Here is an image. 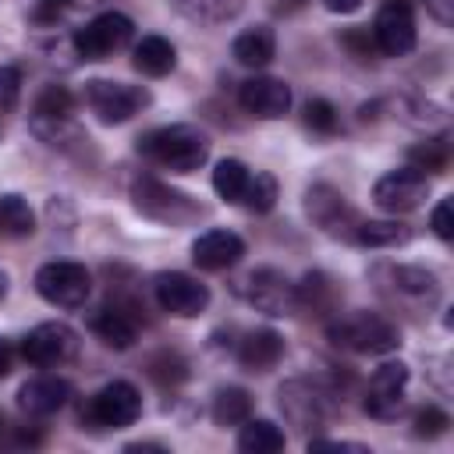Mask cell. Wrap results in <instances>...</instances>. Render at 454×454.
Segmentation results:
<instances>
[{"mask_svg":"<svg viewBox=\"0 0 454 454\" xmlns=\"http://www.w3.org/2000/svg\"><path fill=\"white\" fill-rule=\"evenodd\" d=\"M142 415V397L131 383L124 380H114L106 383L103 390H96L82 411V419L92 426V429H124L131 426L135 419Z\"/></svg>","mask_w":454,"mask_h":454,"instance_id":"cell-3","label":"cell"},{"mask_svg":"<svg viewBox=\"0 0 454 454\" xmlns=\"http://www.w3.org/2000/svg\"><path fill=\"white\" fill-rule=\"evenodd\" d=\"M326 337L337 348H348V351H358V355H387V351H397V344H401L397 326L387 316H376V312L340 316L326 326Z\"/></svg>","mask_w":454,"mask_h":454,"instance_id":"cell-2","label":"cell"},{"mask_svg":"<svg viewBox=\"0 0 454 454\" xmlns=\"http://www.w3.org/2000/svg\"><path fill=\"white\" fill-rule=\"evenodd\" d=\"M252 415V397L241 387H223L213 397V422L216 426H241Z\"/></svg>","mask_w":454,"mask_h":454,"instance_id":"cell-28","label":"cell"},{"mask_svg":"<svg viewBox=\"0 0 454 454\" xmlns=\"http://www.w3.org/2000/svg\"><path fill=\"white\" fill-rule=\"evenodd\" d=\"M92 330H96V337H99L106 348L124 351V348L135 344L138 323H135L131 309H124V305H103V309L92 316Z\"/></svg>","mask_w":454,"mask_h":454,"instance_id":"cell-21","label":"cell"},{"mask_svg":"<svg viewBox=\"0 0 454 454\" xmlns=\"http://www.w3.org/2000/svg\"><path fill=\"white\" fill-rule=\"evenodd\" d=\"M149 376H153L160 387H177V383L188 376V365H184L181 355L163 351V355H156V358L149 362Z\"/></svg>","mask_w":454,"mask_h":454,"instance_id":"cell-34","label":"cell"},{"mask_svg":"<svg viewBox=\"0 0 454 454\" xmlns=\"http://www.w3.org/2000/svg\"><path fill=\"white\" fill-rule=\"evenodd\" d=\"M0 436H4V415H0Z\"/></svg>","mask_w":454,"mask_h":454,"instance_id":"cell-48","label":"cell"},{"mask_svg":"<svg viewBox=\"0 0 454 454\" xmlns=\"http://www.w3.org/2000/svg\"><path fill=\"white\" fill-rule=\"evenodd\" d=\"M11 372V344L0 337V380Z\"/></svg>","mask_w":454,"mask_h":454,"instance_id":"cell-44","label":"cell"},{"mask_svg":"<svg viewBox=\"0 0 454 454\" xmlns=\"http://www.w3.org/2000/svg\"><path fill=\"white\" fill-rule=\"evenodd\" d=\"M305 124H309L312 131H319V135H333L337 124H340V117H337L333 103H326V99H309V103H305Z\"/></svg>","mask_w":454,"mask_h":454,"instance_id":"cell-35","label":"cell"},{"mask_svg":"<svg viewBox=\"0 0 454 454\" xmlns=\"http://www.w3.org/2000/svg\"><path fill=\"white\" fill-rule=\"evenodd\" d=\"M238 450L245 454H273L284 450V433L270 419H245L238 433Z\"/></svg>","mask_w":454,"mask_h":454,"instance_id":"cell-24","label":"cell"},{"mask_svg":"<svg viewBox=\"0 0 454 454\" xmlns=\"http://www.w3.org/2000/svg\"><path fill=\"white\" fill-rule=\"evenodd\" d=\"M294 298H298V309L330 312L333 301H337V287L326 273H305L301 284H294Z\"/></svg>","mask_w":454,"mask_h":454,"instance_id":"cell-27","label":"cell"},{"mask_svg":"<svg viewBox=\"0 0 454 454\" xmlns=\"http://www.w3.org/2000/svg\"><path fill=\"white\" fill-rule=\"evenodd\" d=\"M21 96V71L11 64H0V110H11Z\"/></svg>","mask_w":454,"mask_h":454,"instance_id":"cell-37","label":"cell"},{"mask_svg":"<svg viewBox=\"0 0 454 454\" xmlns=\"http://www.w3.org/2000/svg\"><path fill=\"white\" fill-rule=\"evenodd\" d=\"M447 426H450V419H447V411H443V408H436V404H426V408H419V411H415V436L433 440V436L447 433Z\"/></svg>","mask_w":454,"mask_h":454,"instance_id":"cell-36","label":"cell"},{"mask_svg":"<svg viewBox=\"0 0 454 454\" xmlns=\"http://www.w3.org/2000/svg\"><path fill=\"white\" fill-rule=\"evenodd\" d=\"M131 35H135L131 18L121 14V11H106V14H96L85 28H78L74 50H78V57H85V60H106V57H114L121 46H128Z\"/></svg>","mask_w":454,"mask_h":454,"instance_id":"cell-5","label":"cell"},{"mask_svg":"<svg viewBox=\"0 0 454 454\" xmlns=\"http://www.w3.org/2000/svg\"><path fill=\"white\" fill-rule=\"evenodd\" d=\"M429 223H433V231H436V238L450 241V238H454V202H450V199H440L436 209H433V216H429Z\"/></svg>","mask_w":454,"mask_h":454,"instance_id":"cell-38","label":"cell"},{"mask_svg":"<svg viewBox=\"0 0 454 454\" xmlns=\"http://www.w3.org/2000/svg\"><path fill=\"white\" fill-rule=\"evenodd\" d=\"M408 238H411V227L397 220H358L355 227V241L369 248H394V245H404Z\"/></svg>","mask_w":454,"mask_h":454,"instance_id":"cell-25","label":"cell"},{"mask_svg":"<svg viewBox=\"0 0 454 454\" xmlns=\"http://www.w3.org/2000/svg\"><path fill=\"white\" fill-rule=\"evenodd\" d=\"M245 255V241L234 231H206L192 241V259L199 270H227Z\"/></svg>","mask_w":454,"mask_h":454,"instance_id":"cell-18","label":"cell"},{"mask_svg":"<svg viewBox=\"0 0 454 454\" xmlns=\"http://www.w3.org/2000/svg\"><path fill=\"white\" fill-rule=\"evenodd\" d=\"M245 0H177V11L188 14L192 21H206V25H220L227 18H234L241 11Z\"/></svg>","mask_w":454,"mask_h":454,"instance_id":"cell-30","label":"cell"},{"mask_svg":"<svg viewBox=\"0 0 454 454\" xmlns=\"http://www.w3.org/2000/svg\"><path fill=\"white\" fill-rule=\"evenodd\" d=\"M387 294L394 301H404L411 309H436L440 301V284L433 273H426L422 266H387Z\"/></svg>","mask_w":454,"mask_h":454,"instance_id":"cell-14","label":"cell"},{"mask_svg":"<svg viewBox=\"0 0 454 454\" xmlns=\"http://www.w3.org/2000/svg\"><path fill=\"white\" fill-rule=\"evenodd\" d=\"M174 64H177V53H174L170 39H163V35H145L135 46V67L149 78H163L167 71H174Z\"/></svg>","mask_w":454,"mask_h":454,"instance_id":"cell-23","label":"cell"},{"mask_svg":"<svg viewBox=\"0 0 454 454\" xmlns=\"http://www.w3.org/2000/svg\"><path fill=\"white\" fill-rule=\"evenodd\" d=\"M280 411L298 426V429H312V426H323L326 419V401L323 394L305 383V380H287L280 387Z\"/></svg>","mask_w":454,"mask_h":454,"instance_id":"cell-17","label":"cell"},{"mask_svg":"<svg viewBox=\"0 0 454 454\" xmlns=\"http://www.w3.org/2000/svg\"><path fill=\"white\" fill-rule=\"evenodd\" d=\"M35 291H39L50 305H57V309H78V305H85V298H89V291H92V277H89L85 266L60 259V262L39 266V273H35Z\"/></svg>","mask_w":454,"mask_h":454,"instance_id":"cell-4","label":"cell"},{"mask_svg":"<svg viewBox=\"0 0 454 454\" xmlns=\"http://www.w3.org/2000/svg\"><path fill=\"white\" fill-rule=\"evenodd\" d=\"M131 199L145 216L163 220V223H188L199 216V206L184 192H174V188L160 184L156 177H138L131 188Z\"/></svg>","mask_w":454,"mask_h":454,"instance_id":"cell-7","label":"cell"},{"mask_svg":"<svg viewBox=\"0 0 454 454\" xmlns=\"http://www.w3.org/2000/svg\"><path fill=\"white\" fill-rule=\"evenodd\" d=\"M248 177H252V170L241 163V160H220L216 163V170H213V188H216V195L223 199V202H241V195H245V188H248Z\"/></svg>","mask_w":454,"mask_h":454,"instance_id":"cell-29","label":"cell"},{"mask_svg":"<svg viewBox=\"0 0 454 454\" xmlns=\"http://www.w3.org/2000/svg\"><path fill=\"white\" fill-rule=\"evenodd\" d=\"M280 355H284V337H280L277 330H252V333H245V340L238 344V362H241V369H248V372H266V369H273V365L280 362Z\"/></svg>","mask_w":454,"mask_h":454,"instance_id":"cell-20","label":"cell"},{"mask_svg":"<svg viewBox=\"0 0 454 454\" xmlns=\"http://www.w3.org/2000/svg\"><path fill=\"white\" fill-rule=\"evenodd\" d=\"M404 387H408V365L404 362H383L369 376L365 411L376 419H397L404 411Z\"/></svg>","mask_w":454,"mask_h":454,"instance_id":"cell-13","label":"cell"},{"mask_svg":"<svg viewBox=\"0 0 454 454\" xmlns=\"http://www.w3.org/2000/svg\"><path fill=\"white\" fill-rule=\"evenodd\" d=\"M35 231V213L21 195H0V238H28Z\"/></svg>","mask_w":454,"mask_h":454,"instance_id":"cell-26","label":"cell"},{"mask_svg":"<svg viewBox=\"0 0 454 454\" xmlns=\"http://www.w3.org/2000/svg\"><path fill=\"white\" fill-rule=\"evenodd\" d=\"M138 153L170 174H192L209 160V142L192 124H167L138 138Z\"/></svg>","mask_w":454,"mask_h":454,"instance_id":"cell-1","label":"cell"},{"mask_svg":"<svg viewBox=\"0 0 454 454\" xmlns=\"http://www.w3.org/2000/svg\"><path fill=\"white\" fill-rule=\"evenodd\" d=\"M323 4H326V11H333V14H351V11L362 7V0H323Z\"/></svg>","mask_w":454,"mask_h":454,"instance_id":"cell-43","label":"cell"},{"mask_svg":"<svg viewBox=\"0 0 454 454\" xmlns=\"http://www.w3.org/2000/svg\"><path fill=\"white\" fill-rule=\"evenodd\" d=\"M348 46H355L358 50V57H369V50H372V43H369V35L365 32H348V39H344Z\"/></svg>","mask_w":454,"mask_h":454,"instance_id":"cell-42","label":"cell"},{"mask_svg":"<svg viewBox=\"0 0 454 454\" xmlns=\"http://www.w3.org/2000/svg\"><path fill=\"white\" fill-rule=\"evenodd\" d=\"M305 213L312 216V223L319 231H326L330 238H351L355 241V227H358V216L355 209L344 202V195L330 184H312L305 192Z\"/></svg>","mask_w":454,"mask_h":454,"instance_id":"cell-10","label":"cell"},{"mask_svg":"<svg viewBox=\"0 0 454 454\" xmlns=\"http://www.w3.org/2000/svg\"><path fill=\"white\" fill-rule=\"evenodd\" d=\"M238 99H241L245 114L262 117V121H277L291 106V89L277 78H248V82H241Z\"/></svg>","mask_w":454,"mask_h":454,"instance_id":"cell-16","label":"cell"},{"mask_svg":"<svg viewBox=\"0 0 454 454\" xmlns=\"http://www.w3.org/2000/svg\"><path fill=\"white\" fill-rule=\"evenodd\" d=\"M7 294V273H0V298Z\"/></svg>","mask_w":454,"mask_h":454,"instance_id":"cell-47","label":"cell"},{"mask_svg":"<svg viewBox=\"0 0 454 454\" xmlns=\"http://www.w3.org/2000/svg\"><path fill=\"white\" fill-rule=\"evenodd\" d=\"M301 4H305V0H277L280 11H294V7H301Z\"/></svg>","mask_w":454,"mask_h":454,"instance_id":"cell-45","label":"cell"},{"mask_svg":"<svg viewBox=\"0 0 454 454\" xmlns=\"http://www.w3.org/2000/svg\"><path fill=\"white\" fill-rule=\"evenodd\" d=\"M67 397H71V383L64 376H35L18 390V404L28 415H53L57 408L67 404Z\"/></svg>","mask_w":454,"mask_h":454,"instance_id":"cell-19","label":"cell"},{"mask_svg":"<svg viewBox=\"0 0 454 454\" xmlns=\"http://www.w3.org/2000/svg\"><path fill=\"white\" fill-rule=\"evenodd\" d=\"M74 351H78V333L67 323H39L21 340V355L39 369L64 365L74 358Z\"/></svg>","mask_w":454,"mask_h":454,"instance_id":"cell-8","label":"cell"},{"mask_svg":"<svg viewBox=\"0 0 454 454\" xmlns=\"http://www.w3.org/2000/svg\"><path fill=\"white\" fill-rule=\"evenodd\" d=\"M383 4H397V7H411L415 0H383Z\"/></svg>","mask_w":454,"mask_h":454,"instance_id":"cell-46","label":"cell"},{"mask_svg":"<svg viewBox=\"0 0 454 454\" xmlns=\"http://www.w3.org/2000/svg\"><path fill=\"white\" fill-rule=\"evenodd\" d=\"M372 43L387 57L411 53L415 50V18H411V7L383 4L380 14H376V21H372Z\"/></svg>","mask_w":454,"mask_h":454,"instance_id":"cell-15","label":"cell"},{"mask_svg":"<svg viewBox=\"0 0 454 454\" xmlns=\"http://www.w3.org/2000/svg\"><path fill=\"white\" fill-rule=\"evenodd\" d=\"M309 450H365V447L348 440H309Z\"/></svg>","mask_w":454,"mask_h":454,"instance_id":"cell-40","label":"cell"},{"mask_svg":"<svg viewBox=\"0 0 454 454\" xmlns=\"http://www.w3.org/2000/svg\"><path fill=\"white\" fill-rule=\"evenodd\" d=\"M234 60L245 64V67H266L277 53V39H273V28L266 25H252L245 28L238 39H234Z\"/></svg>","mask_w":454,"mask_h":454,"instance_id":"cell-22","label":"cell"},{"mask_svg":"<svg viewBox=\"0 0 454 454\" xmlns=\"http://www.w3.org/2000/svg\"><path fill=\"white\" fill-rule=\"evenodd\" d=\"M426 7L436 14V21H443V25L454 21V0H426Z\"/></svg>","mask_w":454,"mask_h":454,"instance_id":"cell-41","label":"cell"},{"mask_svg":"<svg viewBox=\"0 0 454 454\" xmlns=\"http://www.w3.org/2000/svg\"><path fill=\"white\" fill-rule=\"evenodd\" d=\"M74 106V96L64 89V85H46L35 99V117L39 121H64Z\"/></svg>","mask_w":454,"mask_h":454,"instance_id":"cell-32","label":"cell"},{"mask_svg":"<svg viewBox=\"0 0 454 454\" xmlns=\"http://www.w3.org/2000/svg\"><path fill=\"white\" fill-rule=\"evenodd\" d=\"M85 99H89L92 114H96L103 124H124V121H131V117L149 103V92H145L142 85L96 78V82L85 85Z\"/></svg>","mask_w":454,"mask_h":454,"instance_id":"cell-6","label":"cell"},{"mask_svg":"<svg viewBox=\"0 0 454 454\" xmlns=\"http://www.w3.org/2000/svg\"><path fill=\"white\" fill-rule=\"evenodd\" d=\"M71 7V0H35V7H32V18L39 21V25H53L64 11Z\"/></svg>","mask_w":454,"mask_h":454,"instance_id":"cell-39","label":"cell"},{"mask_svg":"<svg viewBox=\"0 0 454 454\" xmlns=\"http://www.w3.org/2000/svg\"><path fill=\"white\" fill-rule=\"evenodd\" d=\"M273 202H277V181H273V174L255 170V174L248 177V188H245V195H241V206H248L252 213H270Z\"/></svg>","mask_w":454,"mask_h":454,"instance_id":"cell-31","label":"cell"},{"mask_svg":"<svg viewBox=\"0 0 454 454\" xmlns=\"http://www.w3.org/2000/svg\"><path fill=\"white\" fill-rule=\"evenodd\" d=\"M153 287H156L160 309L170 312V316H181V319H192V316L206 312V305H209V287L199 284V280L188 277V273H177V270L156 273Z\"/></svg>","mask_w":454,"mask_h":454,"instance_id":"cell-11","label":"cell"},{"mask_svg":"<svg viewBox=\"0 0 454 454\" xmlns=\"http://www.w3.org/2000/svg\"><path fill=\"white\" fill-rule=\"evenodd\" d=\"M411 167L415 170H429V174H443L447 167V138H429V142H419L411 153H408Z\"/></svg>","mask_w":454,"mask_h":454,"instance_id":"cell-33","label":"cell"},{"mask_svg":"<svg viewBox=\"0 0 454 454\" xmlns=\"http://www.w3.org/2000/svg\"><path fill=\"white\" fill-rule=\"evenodd\" d=\"M426 195H429V181H426V174L415 170V167L390 170V174H383V177L376 181V188H372L376 206L387 209V213H411V209L422 206Z\"/></svg>","mask_w":454,"mask_h":454,"instance_id":"cell-12","label":"cell"},{"mask_svg":"<svg viewBox=\"0 0 454 454\" xmlns=\"http://www.w3.org/2000/svg\"><path fill=\"white\" fill-rule=\"evenodd\" d=\"M238 291L245 294V301H252L259 312H266V316H291V312H298V298H294V284L284 277V273H277V270H255V273H248L241 284H238Z\"/></svg>","mask_w":454,"mask_h":454,"instance_id":"cell-9","label":"cell"}]
</instances>
